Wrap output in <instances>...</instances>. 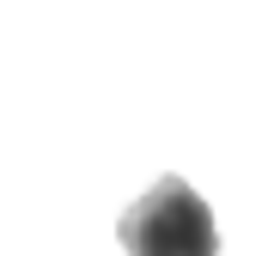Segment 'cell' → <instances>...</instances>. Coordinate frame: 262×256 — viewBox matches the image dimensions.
I'll use <instances>...</instances> for the list:
<instances>
[{"mask_svg": "<svg viewBox=\"0 0 262 256\" xmlns=\"http://www.w3.org/2000/svg\"><path fill=\"white\" fill-rule=\"evenodd\" d=\"M116 238L128 256H220L213 207L183 177H159L140 201H128V214L116 220Z\"/></svg>", "mask_w": 262, "mask_h": 256, "instance_id": "1", "label": "cell"}]
</instances>
